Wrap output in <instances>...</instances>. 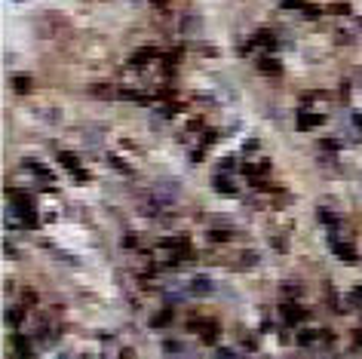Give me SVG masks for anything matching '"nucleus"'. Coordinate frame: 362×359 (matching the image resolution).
Instances as JSON below:
<instances>
[{
    "label": "nucleus",
    "instance_id": "nucleus-5",
    "mask_svg": "<svg viewBox=\"0 0 362 359\" xmlns=\"http://www.w3.org/2000/svg\"><path fill=\"white\" fill-rule=\"evenodd\" d=\"M283 319H286L289 326H298V323H304V319H307V310H304L301 304H295V301H286V304H283Z\"/></svg>",
    "mask_w": 362,
    "mask_h": 359
},
{
    "label": "nucleus",
    "instance_id": "nucleus-20",
    "mask_svg": "<svg viewBox=\"0 0 362 359\" xmlns=\"http://www.w3.org/2000/svg\"><path fill=\"white\" fill-rule=\"evenodd\" d=\"M22 304H25V307H28V304H37V295H34V292H25V295H22Z\"/></svg>",
    "mask_w": 362,
    "mask_h": 359
},
{
    "label": "nucleus",
    "instance_id": "nucleus-22",
    "mask_svg": "<svg viewBox=\"0 0 362 359\" xmlns=\"http://www.w3.org/2000/svg\"><path fill=\"white\" fill-rule=\"evenodd\" d=\"M120 359H132V353H129V350H126V353H120Z\"/></svg>",
    "mask_w": 362,
    "mask_h": 359
},
{
    "label": "nucleus",
    "instance_id": "nucleus-9",
    "mask_svg": "<svg viewBox=\"0 0 362 359\" xmlns=\"http://www.w3.org/2000/svg\"><path fill=\"white\" fill-rule=\"evenodd\" d=\"M212 187H215L218 193H227V196H233V193H236V184H233V178H230L227 172H218V175L212 178Z\"/></svg>",
    "mask_w": 362,
    "mask_h": 359
},
{
    "label": "nucleus",
    "instance_id": "nucleus-17",
    "mask_svg": "<svg viewBox=\"0 0 362 359\" xmlns=\"http://www.w3.org/2000/svg\"><path fill=\"white\" fill-rule=\"evenodd\" d=\"M230 236H233L230 230H209V239H212V243H218V246H221V243H227Z\"/></svg>",
    "mask_w": 362,
    "mask_h": 359
},
{
    "label": "nucleus",
    "instance_id": "nucleus-6",
    "mask_svg": "<svg viewBox=\"0 0 362 359\" xmlns=\"http://www.w3.org/2000/svg\"><path fill=\"white\" fill-rule=\"evenodd\" d=\"M22 166H25V172H28V175H34V178H37L40 184H43V187H49V184H53V175H49L43 166H40L37 160H25Z\"/></svg>",
    "mask_w": 362,
    "mask_h": 359
},
{
    "label": "nucleus",
    "instance_id": "nucleus-7",
    "mask_svg": "<svg viewBox=\"0 0 362 359\" xmlns=\"http://www.w3.org/2000/svg\"><path fill=\"white\" fill-rule=\"evenodd\" d=\"M157 56H160V49H153V46H144V49H138V53L129 59V65H132L135 71H141V68H144V65H150Z\"/></svg>",
    "mask_w": 362,
    "mask_h": 359
},
{
    "label": "nucleus",
    "instance_id": "nucleus-15",
    "mask_svg": "<svg viewBox=\"0 0 362 359\" xmlns=\"http://www.w3.org/2000/svg\"><path fill=\"white\" fill-rule=\"evenodd\" d=\"M13 89H16L19 95L31 92V80H28V77H13Z\"/></svg>",
    "mask_w": 362,
    "mask_h": 359
},
{
    "label": "nucleus",
    "instance_id": "nucleus-23",
    "mask_svg": "<svg viewBox=\"0 0 362 359\" xmlns=\"http://www.w3.org/2000/svg\"><path fill=\"white\" fill-rule=\"evenodd\" d=\"M356 126H359V129H362V114H356Z\"/></svg>",
    "mask_w": 362,
    "mask_h": 359
},
{
    "label": "nucleus",
    "instance_id": "nucleus-14",
    "mask_svg": "<svg viewBox=\"0 0 362 359\" xmlns=\"http://www.w3.org/2000/svg\"><path fill=\"white\" fill-rule=\"evenodd\" d=\"M166 323H172V310H160V313L150 319V326H153V329H163Z\"/></svg>",
    "mask_w": 362,
    "mask_h": 359
},
{
    "label": "nucleus",
    "instance_id": "nucleus-1",
    "mask_svg": "<svg viewBox=\"0 0 362 359\" xmlns=\"http://www.w3.org/2000/svg\"><path fill=\"white\" fill-rule=\"evenodd\" d=\"M332 252H335L344 264H356V261H359V249L350 243V239L338 236V233H332Z\"/></svg>",
    "mask_w": 362,
    "mask_h": 359
},
{
    "label": "nucleus",
    "instance_id": "nucleus-2",
    "mask_svg": "<svg viewBox=\"0 0 362 359\" xmlns=\"http://www.w3.org/2000/svg\"><path fill=\"white\" fill-rule=\"evenodd\" d=\"M326 123V117H323V111H310L307 105L298 111V117H295V126H298V132H310V129H316V126H323Z\"/></svg>",
    "mask_w": 362,
    "mask_h": 359
},
{
    "label": "nucleus",
    "instance_id": "nucleus-19",
    "mask_svg": "<svg viewBox=\"0 0 362 359\" xmlns=\"http://www.w3.org/2000/svg\"><path fill=\"white\" fill-rule=\"evenodd\" d=\"M350 301H353V304H359V307H362V286H356V289H353V292H350Z\"/></svg>",
    "mask_w": 362,
    "mask_h": 359
},
{
    "label": "nucleus",
    "instance_id": "nucleus-24",
    "mask_svg": "<svg viewBox=\"0 0 362 359\" xmlns=\"http://www.w3.org/2000/svg\"><path fill=\"white\" fill-rule=\"evenodd\" d=\"M65 359H83V356H65Z\"/></svg>",
    "mask_w": 362,
    "mask_h": 359
},
{
    "label": "nucleus",
    "instance_id": "nucleus-10",
    "mask_svg": "<svg viewBox=\"0 0 362 359\" xmlns=\"http://www.w3.org/2000/svg\"><path fill=\"white\" fill-rule=\"evenodd\" d=\"M190 295H212V279L196 276L193 283H190Z\"/></svg>",
    "mask_w": 362,
    "mask_h": 359
},
{
    "label": "nucleus",
    "instance_id": "nucleus-13",
    "mask_svg": "<svg viewBox=\"0 0 362 359\" xmlns=\"http://www.w3.org/2000/svg\"><path fill=\"white\" fill-rule=\"evenodd\" d=\"M316 215H319V224H326V227H332V230L338 227V215H335L332 209H323V206H319V212H316Z\"/></svg>",
    "mask_w": 362,
    "mask_h": 359
},
{
    "label": "nucleus",
    "instance_id": "nucleus-21",
    "mask_svg": "<svg viewBox=\"0 0 362 359\" xmlns=\"http://www.w3.org/2000/svg\"><path fill=\"white\" fill-rule=\"evenodd\" d=\"M233 169V157H227V160H221V172H230Z\"/></svg>",
    "mask_w": 362,
    "mask_h": 359
},
{
    "label": "nucleus",
    "instance_id": "nucleus-8",
    "mask_svg": "<svg viewBox=\"0 0 362 359\" xmlns=\"http://www.w3.org/2000/svg\"><path fill=\"white\" fill-rule=\"evenodd\" d=\"M246 178L249 181H258V178H264L267 172H270V163H267V160H255V163H246Z\"/></svg>",
    "mask_w": 362,
    "mask_h": 359
},
{
    "label": "nucleus",
    "instance_id": "nucleus-12",
    "mask_svg": "<svg viewBox=\"0 0 362 359\" xmlns=\"http://www.w3.org/2000/svg\"><path fill=\"white\" fill-rule=\"evenodd\" d=\"M13 350H16L19 356H31V338H25V335H13Z\"/></svg>",
    "mask_w": 362,
    "mask_h": 359
},
{
    "label": "nucleus",
    "instance_id": "nucleus-3",
    "mask_svg": "<svg viewBox=\"0 0 362 359\" xmlns=\"http://www.w3.org/2000/svg\"><path fill=\"white\" fill-rule=\"evenodd\" d=\"M187 329H190V332H196V335L203 338L206 344H215V338H218V326H215V323H209V319H190Z\"/></svg>",
    "mask_w": 362,
    "mask_h": 359
},
{
    "label": "nucleus",
    "instance_id": "nucleus-16",
    "mask_svg": "<svg viewBox=\"0 0 362 359\" xmlns=\"http://www.w3.org/2000/svg\"><path fill=\"white\" fill-rule=\"evenodd\" d=\"M258 65H261V71H264V74H279V62H276V59H270V56H264Z\"/></svg>",
    "mask_w": 362,
    "mask_h": 359
},
{
    "label": "nucleus",
    "instance_id": "nucleus-11",
    "mask_svg": "<svg viewBox=\"0 0 362 359\" xmlns=\"http://www.w3.org/2000/svg\"><path fill=\"white\" fill-rule=\"evenodd\" d=\"M255 264H258V255H255V252H239V255L233 258V267H239V270L255 267Z\"/></svg>",
    "mask_w": 362,
    "mask_h": 359
},
{
    "label": "nucleus",
    "instance_id": "nucleus-4",
    "mask_svg": "<svg viewBox=\"0 0 362 359\" xmlns=\"http://www.w3.org/2000/svg\"><path fill=\"white\" fill-rule=\"evenodd\" d=\"M59 163H62L68 172H74L80 181H86V169H83V163H80V157H77V153H71V150H62V153H59Z\"/></svg>",
    "mask_w": 362,
    "mask_h": 359
},
{
    "label": "nucleus",
    "instance_id": "nucleus-18",
    "mask_svg": "<svg viewBox=\"0 0 362 359\" xmlns=\"http://www.w3.org/2000/svg\"><path fill=\"white\" fill-rule=\"evenodd\" d=\"M22 319H25V310H22V307H13L10 316H7V323H10V326H19Z\"/></svg>",
    "mask_w": 362,
    "mask_h": 359
}]
</instances>
